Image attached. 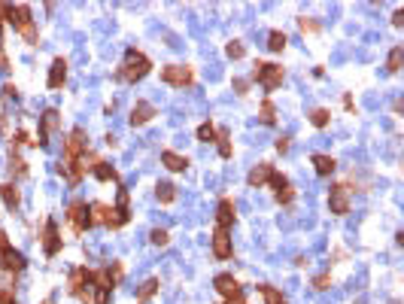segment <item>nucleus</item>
<instances>
[{"label":"nucleus","mask_w":404,"mask_h":304,"mask_svg":"<svg viewBox=\"0 0 404 304\" xmlns=\"http://www.w3.org/2000/svg\"><path fill=\"white\" fill-rule=\"evenodd\" d=\"M149 238H152V244H155V247H164V244H167V231H164V228H155Z\"/></svg>","instance_id":"72a5a7b5"},{"label":"nucleus","mask_w":404,"mask_h":304,"mask_svg":"<svg viewBox=\"0 0 404 304\" xmlns=\"http://www.w3.org/2000/svg\"><path fill=\"white\" fill-rule=\"evenodd\" d=\"M259 292L265 295V301H268V304H286L283 292H280V289H274V286H259Z\"/></svg>","instance_id":"412c9836"},{"label":"nucleus","mask_w":404,"mask_h":304,"mask_svg":"<svg viewBox=\"0 0 404 304\" xmlns=\"http://www.w3.org/2000/svg\"><path fill=\"white\" fill-rule=\"evenodd\" d=\"M328 122H332V113H328V110H313V113H310V125L325 128Z\"/></svg>","instance_id":"5701e85b"},{"label":"nucleus","mask_w":404,"mask_h":304,"mask_svg":"<svg viewBox=\"0 0 404 304\" xmlns=\"http://www.w3.org/2000/svg\"><path fill=\"white\" fill-rule=\"evenodd\" d=\"M0 15H3V3H0Z\"/></svg>","instance_id":"09e8293b"},{"label":"nucleus","mask_w":404,"mask_h":304,"mask_svg":"<svg viewBox=\"0 0 404 304\" xmlns=\"http://www.w3.org/2000/svg\"><path fill=\"white\" fill-rule=\"evenodd\" d=\"M64 79H67V64H64V58H58L49 70V88H61Z\"/></svg>","instance_id":"ddd939ff"},{"label":"nucleus","mask_w":404,"mask_h":304,"mask_svg":"<svg viewBox=\"0 0 404 304\" xmlns=\"http://www.w3.org/2000/svg\"><path fill=\"white\" fill-rule=\"evenodd\" d=\"M328 283H332V277H328V274H322V277H316V280H313V286H316V289H328Z\"/></svg>","instance_id":"c9c22d12"},{"label":"nucleus","mask_w":404,"mask_h":304,"mask_svg":"<svg viewBox=\"0 0 404 304\" xmlns=\"http://www.w3.org/2000/svg\"><path fill=\"white\" fill-rule=\"evenodd\" d=\"M119 210H128V192L119 189Z\"/></svg>","instance_id":"4c0bfd02"},{"label":"nucleus","mask_w":404,"mask_h":304,"mask_svg":"<svg viewBox=\"0 0 404 304\" xmlns=\"http://www.w3.org/2000/svg\"><path fill=\"white\" fill-rule=\"evenodd\" d=\"M213 256L216 259H231V238L222 228H216V234H213Z\"/></svg>","instance_id":"1a4fd4ad"},{"label":"nucleus","mask_w":404,"mask_h":304,"mask_svg":"<svg viewBox=\"0 0 404 304\" xmlns=\"http://www.w3.org/2000/svg\"><path fill=\"white\" fill-rule=\"evenodd\" d=\"M259 116H262V122H265V125H274V122H277V116H274V104H271V100H265Z\"/></svg>","instance_id":"bb28decb"},{"label":"nucleus","mask_w":404,"mask_h":304,"mask_svg":"<svg viewBox=\"0 0 404 304\" xmlns=\"http://www.w3.org/2000/svg\"><path fill=\"white\" fill-rule=\"evenodd\" d=\"M277 152H289V137H280L277 140Z\"/></svg>","instance_id":"ea45409f"},{"label":"nucleus","mask_w":404,"mask_h":304,"mask_svg":"<svg viewBox=\"0 0 404 304\" xmlns=\"http://www.w3.org/2000/svg\"><path fill=\"white\" fill-rule=\"evenodd\" d=\"M161 164H164L167 171H186V167H189V158H182V155H176V152H161Z\"/></svg>","instance_id":"dca6fc26"},{"label":"nucleus","mask_w":404,"mask_h":304,"mask_svg":"<svg viewBox=\"0 0 404 304\" xmlns=\"http://www.w3.org/2000/svg\"><path fill=\"white\" fill-rule=\"evenodd\" d=\"M0 131H6V116L0 113Z\"/></svg>","instance_id":"de8ad7c7"},{"label":"nucleus","mask_w":404,"mask_h":304,"mask_svg":"<svg viewBox=\"0 0 404 304\" xmlns=\"http://www.w3.org/2000/svg\"><path fill=\"white\" fill-rule=\"evenodd\" d=\"M0 304H15V298H12L6 289H0Z\"/></svg>","instance_id":"a19ab883"},{"label":"nucleus","mask_w":404,"mask_h":304,"mask_svg":"<svg viewBox=\"0 0 404 304\" xmlns=\"http://www.w3.org/2000/svg\"><path fill=\"white\" fill-rule=\"evenodd\" d=\"M292 198H295V192H292V186H289V183H286L283 189H277V201H280V204H289Z\"/></svg>","instance_id":"7c9ffc66"},{"label":"nucleus","mask_w":404,"mask_h":304,"mask_svg":"<svg viewBox=\"0 0 404 304\" xmlns=\"http://www.w3.org/2000/svg\"><path fill=\"white\" fill-rule=\"evenodd\" d=\"M313 167H316V174H319V177H332L338 164H335V158H332V155H313Z\"/></svg>","instance_id":"f3484780"},{"label":"nucleus","mask_w":404,"mask_h":304,"mask_svg":"<svg viewBox=\"0 0 404 304\" xmlns=\"http://www.w3.org/2000/svg\"><path fill=\"white\" fill-rule=\"evenodd\" d=\"M0 70H9V58H6V52L0 49Z\"/></svg>","instance_id":"c03bdc74"},{"label":"nucleus","mask_w":404,"mask_h":304,"mask_svg":"<svg viewBox=\"0 0 404 304\" xmlns=\"http://www.w3.org/2000/svg\"><path fill=\"white\" fill-rule=\"evenodd\" d=\"M67 222L73 225V231H85V228H91V222H88V207L85 204H70L67 207Z\"/></svg>","instance_id":"0eeeda50"},{"label":"nucleus","mask_w":404,"mask_h":304,"mask_svg":"<svg viewBox=\"0 0 404 304\" xmlns=\"http://www.w3.org/2000/svg\"><path fill=\"white\" fill-rule=\"evenodd\" d=\"M155 289H158V280H146V283L140 286L137 298H140V301H146V298H152V295H155Z\"/></svg>","instance_id":"393cba45"},{"label":"nucleus","mask_w":404,"mask_h":304,"mask_svg":"<svg viewBox=\"0 0 404 304\" xmlns=\"http://www.w3.org/2000/svg\"><path fill=\"white\" fill-rule=\"evenodd\" d=\"M24 140H27V137H24V131H15V134H12V143H15V146H21Z\"/></svg>","instance_id":"79ce46f5"},{"label":"nucleus","mask_w":404,"mask_h":304,"mask_svg":"<svg viewBox=\"0 0 404 304\" xmlns=\"http://www.w3.org/2000/svg\"><path fill=\"white\" fill-rule=\"evenodd\" d=\"M225 52H228V58H243V43H237V40H234V43H228V49H225Z\"/></svg>","instance_id":"473e14b6"},{"label":"nucleus","mask_w":404,"mask_h":304,"mask_svg":"<svg viewBox=\"0 0 404 304\" xmlns=\"http://www.w3.org/2000/svg\"><path fill=\"white\" fill-rule=\"evenodd\" d=\"M149 70H152L149 58H146L143 52H137V49H128V52H125V64H122V70H119L116 76H119V79H128V82H137V79H143Z\"/></svg>","instance_id":"f257e3e1"},{"label":"nucleus","mask_w":404,"mask_h":304,"mask_svg":"<svg viewBox=\"0 0 404 304\" xmlns=\"http://www.w3.org/2000/svg\"><path fill=\"white\" fill-rule=\"evenodd\" d=\"M268 49H271V52H283V49H286V33H283V30H271Z\"/></svg>","instance_id":"aec40b11"},{"label":"nucleus","mask_w":404,"mask_h":304,"mask_svg":"<svg viewBox=\"0 0 404 304\" xmlns=\"http://www.w3.org/2000/svg\"><path fill=\"white\" fill-rule=\"evenodd\" d=\"M106 277H109V283L116 286V283H119V280L125 277V268H122V262H116V265H109V268H106Z\"/></svg>","instance_id":"cd10ccee"},{"label":"nucleus","mask_w":404,"mask_h":304,"mask_svg":"<svg viewBox=\"0 0 404 304\" xmlns=\"http://www.w3.org/2000/svg\"><path fill=\"white\" fill-rule=\"evenodd\" d=\"M3 268H6V271H12V274H15V271H21V268H24V256H21V253H15V250L9 247V250L3 253Z\"/></svg>","instance_id":"a211bd4d"},{"label":"nucleus","mask_w":404,"mask_h":304,"mask_svg":"<svg viewBox=\"0 0 404 304\" xmlns=\"http://www.w3.org/2000/svg\"><path fill=\"white\" fill-rule=\"evenodd\" d=\"M252 79H259L268 91H274V88L283 82V67H277V64H255Z\"/></svg>","instance_id":"f03ea898"},{"label":"nucleus","mask_w":404,"mask_h":304,"mask_svg":"<svg viewBox=\"0 0 404 304\" xmlns=\"http://www.w3.org/2000/svg\"><path fill=\"white\" fill-rule=\"evenodd\" d=\"M85 149H88V140H85L82 128L70 131V137H67V143H64V155H67V158H82Z\"/></svg>","instance_id":"423d86ee"},{"label":"nucleus","mask_w":404,"mask_h":304,"mask_svg":"<svg viewBox=\"0 0 404 304\" xmlns=\"http://www.w3.org/2000/svg\"><path fill=\"white\" fill-rule=\"evenodd\" d=\"M161 79H164L167 85L186 88V85H192V67H186V64H170V67L161 70Z\"/></svg>","instance_id":"7ed1b4c3"},{"label":"nucleus","mask_w":404,"mask_h":304,"mask_svg":"<svg viewBox=\"0 0 404 304\" xmlns=\"http://www.w3.org/2000/svg\"><path fill=\"white\" fill-rule=\"evenodd\" d=\"M216 225H219L222 231H228V228L234 225V204H231V201H222V204H219V210H216Z\"/></svg>","instance_id":"f8f14e48"},{"label":"nucleus","mask_w":404,"mask_h":304,"mask_svg":"<svg viewBox=\"0 0 404 304\" xmlns=\"http://www.w3.org/2000/svg\"><path fill=\"white\" fill-rule=\"evenodd\" d=\"M401 58H404V49L401 46H395L392 52H389V70L395 73V70H401Z\"/></svg>","instance_id":"a878e982"},{"label":"nucleus","mask_w":404,"mask_h":304,"mask_svg":"<svg viewBox=\"0 0 404 304\" xmlns=\"http://www.w3.org/2000/svg\"><path fill=\"white\" fill-rule=\"evenodd\" d=\"M216 137H219V131H216L210 122H204V125L198 128V140H201V143H213Z\"/></svg>","instance_id":"4be33fe9"},{"label":"nucleus","mask_w":404,"mask_h":304,"mask_svg":"<svg viewBox=\"0 0 404 304\" xmlns=\"http://www.w3.org/2000/svg\"><path fill=\"white\" fill-rule=\"evenodd\" d=\"M43 250H46V256H58V250H61V238H58L55 222H46V231H43Z\"/></svg>","instance_id":"6e6552de"},{"label":"nucleus","mask_w":404,"mask_h":304,"mask_svg":"<svg viewBox=\"0 0 404 304\" xmlns=\"http://www.w3.org/2000/svg\"><path fill=\"white\" fill-rule=\"evenodd\" d=\"M9 174H12V177H24V174H27V164H24L21 158H12V161H9Z\"/></svg>","instance_id":"c85d7f7f"},{"label":"nucleus","mask_w":404,"mask_h":304,"mask_svg":"<svg viewBox=\"0 0 404 304\" xmlns=\"http://www.w3.org/2000/svg\"><path fill=\"white\" fill-rule=\"evenodd\" d=\"M152 116H155V107H152V104H146V100H140V104L131 110V125H134V128H137V125H146Z\"/></svg>","instance_id":"9b49d317"},{"label":"nucleus","mask_w":404,"mask_h":304,"mask_svg":"<svg viewBox=\"0 0 404 304\" xmlns=\"http://www.w3.org/2000/svg\"><path fill=\"white\" fill-rule=\"evenodd\" d=\"M246 85H249L246 79H234V88H237V94H246Z\"/></svg>","instance_id":"58836bf2"},{"label":"nucleus","mask_w":404,"mask_h":304,"mask_svg":"<svg viewBox=\"0 0 404 304\" xmlns=\"http://www.w3.org/2000/svg\"><path fill=\"white\" fill-rule=\"evenodd\" d=\"M0 198H3V204H6L9 210H15L18 201H21V198H18V189H15L12 183H3V186H0Z\"/></svg>","instance_id":"6ab92c4d"},{"label":"nucleus","mask_w":404,"mask_h":304,"mask_svg":"<svg viewBox=\"0 0 404 304\" xmlns=\"http://www.w3.org/2000/svg\"><path fill=\"white\" fill-rule=\"evenodd\" d=\"M328 207H332V213H338V216L350 213V186H332Z\"/></svg>","instance_id":"39448f33"},{"label":"nucleus","mask_w":404,"mask_h":304,"mask_svg":"<svg viewBox=\"0 0 404 304\" xmlns=\"http://www.w3.org/2000/svg\"><path fill=\"white\" fill-rule=\"evenodd\" d=\"M18 33H21V37H24L27 43H36V27H33V21H30V24H24V27H21Z\"/></svg>","instance_id":"2f4dec72"},{"label":"nucleus","mask_w":404,"mask_h":304,"mask_svg":"<svg viewBox=\"0 0 404 304\" xmlns=\"http://www.w3.org/2000/svg\"><path fill=\"white\" fill-rule=\"evenodd\" d=\"M91 174H94L100 183H113V180H119V177H116V167H113V164H106V161H100V158L91 164Z\"/></svg>","instance_id":"2eb2a0df"},{"label":"nucleus","mask_w":404,"mask_h":304,"mask_svg":"<svg viewBox=\"0 0 404 304\" xmlns=\"http://www.w3.org/2000/svg\"><path fill=\"white\" fill-rule=\"evenodd\" d=\"M392 21H395V27H401V24H404V12H395V15H392Z\"/></svg>","instance_id":"a18cd8bd"},{"label":"nucleus","mask_w":404,"mask_h":304,"mask_svg":"<svg viewBox=\"0 0 404 304\" xmlns=\"http://www.w3.org/2000/svg\"><path fill=\"white\" fill-rule=\"evenodd\" d=\"M109 301V289H97V295H94V304H106Z\"/></svg>","instance_id":"e433bc0d"},{"label":"nucleus","mask_w":404,"mask_h":304,"mask_svg":"<svg viewBox=\"0 0 404 304\" xmlns=\"http://www.w3.org/2000/svg\"><path fill=\"white\" fill-rule=\"evenodd\" d=\"M9 250V241H6V231H0V253H6Z\"/></svg>","instance_id":"37998d69"},{"label":"nucleus","mask_w":404,"mask_h":304,"mask_svg":"<svg viewBox=\"0 0 404 304\" xmlns=\"http://www.w3.org/2000/svg\"><path fill=\"white\" fill-rule=\"evenodd\" d=\"M219 155L222 158H231V143H228V134L225 131L219 134Z\"/></svg>","instance_id":"c756f323"},{"label":"nucleus","mask_w":404,"mask_h":304,"mask_svg":"<svg viewBox=\"0 0 404 304\" xmlns=\"http://www.w3.org/2000/svg\"><path fill=\"white\" fill-rule=\"evenodd\" d=\"M155 195H158V201H161V204H170V201L176 198V192H173V186H170V183H161Z\"/></svg>","instance_id":"b1692460"},{"label":"nucleus","mask_w":404,"mask_h":304,"mask_svg":"<svg viewBox=\"0 0 404 304\" xmlns=\"http://www.w3.org/2000/svg\"><path fill=\"white\" fill-rule=\"evenodd\" d=\"M88 283H91V271H88V268H76V271L70 274L67 289H70V295H76V298L88 301V292H85V286H88Z\"/></svg>","instance_id":"20e7f679"},{"label":"nucleus","mask_w":404,"mask_h":304,"mask_svg":"<svg viewBox=\"0 0 404 304\" xmlns=\"http://www.w3.org/2000/svg\"><path fill=\"white\" fill-rule=\"evenodd\" d=\"M216 292L225 295V298H234V295H240V286H237V280L231 274H219L216 277Z\"/></svg>","instance_id":"9d476101"},{"label":"nucleus","mask_w":404,"mask_h":304,"mask_svg":"<svg viewBox=\"0 0 404 304\" xmlns=\"http://www.w3.org/2000/svg\"><path fill=\"white\" fill-rule=\"evenodd\" d=\"M271 174H274L271 164H255V167L249 171V186H252V189H262V186L271 180Z\"/></svg>","instance_id":"4468645a"},{"label":"nucleus","mask_w":404,"mask_h":304,"mask_svg":"<svg viewBox=\"0 0 404 304\" xmlns=\"http://www.w3.org/2000/svg\"><path fill=\"white\" fill-rule=\"evenodd\" d=\"M298 24H301V30H304V33H316V30H319V24H316L313 18H301Z\"/></svg>","instance_id":"f704fd0d"},{"label":"nucleus","mask_w":404,"mask_h":304,"mask_svg":"<svg viewBox=\"0 0 404 304\" xmlns=\"http://www.w3.org/2000/svg\"><path fill=\"white\" fill-rule=\"evenodd\" d=\"M225 304H246V301H243V295H234V298H228Z\"/></svg>","instance_id":"49530a36"}]
</instances>
